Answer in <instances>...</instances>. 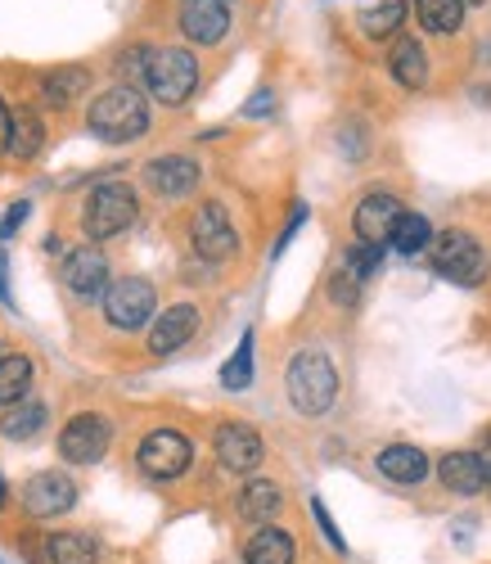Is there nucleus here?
Listing matches in <instances>:
<instances>
[{
    "mask_svg": "<svg viewBox=\"0 0 491 564\" xmlns=\"http://www.w3.org/2000/svg\"><path fill=\"white\" fill-rule=\"evenodd\" d=\"M59 275H64L68 294H77V299H100V294L109 290V258H105L100 249L81 245V249H73V253L64 258Z\"/></svg>",
    "mask_w": 491,
    "mask_h": 564,
    "instance_id": "12",
    "label": "nucleus"
},
{
    "mask_svg": "<svg viewBox=\"0 0 491 564\" xmlns=\"http://www.w3.org/2000/svg\"><path fill=\"white\" fill-rule=\"evenodd\" d=\"M109 443H113V425H109V420L100 411H81V415L68 420L64 434H59V456L73 460V465H95V460L109 452Z\"/></svg>",
    "mask_w": 491,
    "mask_h": 564,
    "instance_id": "8",
    "label": "nucleus"
},
{
    "mask_svg": "<svg viewBox=\"0 0 491 564\" xmlns=\"http://www.w3.org/2000/svg\"><path fill=\"white\" fill-rule=\"evenodd\" d=\"M374 465H379V475L392 479V484H419V479L428 475V456H424L419 447H411V443H392V447H383Z\"/></svg>",
    "mask_w": 491,
    "mask_h": 564,
    "instance_id": "18",
    "label": "nucleus"
},
{
    "mask_svg": "<svg viewBox=\"0 0 491 564\" xmlns=\"http://www.w3.org/2000/svg\"><path fill=\"white\" fill-rule=\"evenodd\" d=\"M460 6H487V0H460Z\"/></svg>",
    "mask_w": 491,
    "mask_h": 564,
    "instance_id": "40",
    "label": "nucleus"
},
{
    "mask_svg": "<svg viewBox=\"0 0 491 564\" xmlns=\"http://www.w3.org/2000/svg\"><path fill=\"white\" fill-rule=\"evenodd\" d=\"M189 245H194V253L208 258V262H226V258L239 249V235H234V226H230V213H226L217 199L199 204V213H194V221H189Z\"/></svg>",
    "mask_w": 491,
    "mask_h": 564,
    "instance_id": "9",
    "label": "nucleus"
},
{
    "mask_svg": "<svg viewBox=\"0 0 491 564\" xmlns=\"http://www.w3.org/2000/svg\"><path fill=\"white\" fill-rule=\"evenodd\" d=\"M181 32L194 45H217L230 32L226 0H181Z\"/></svg>",
    "mask_w": 491,
    "mask_h": 564,
    "instance_id": "15",
    "label": "nucleus"
},
{
    "mask_svg": "<svg viewBox=\"0 0 491 564\" xmlns=\"http://www.w3.org/2000/svg\"><path fill=\"white\" fill-rule=\"evenodd\" d=\"M77 506V484L59 469H45L23 488V510L32 520H55V514H68Z\"/></svg>",
    "mask_w": 491,
    "mask_h": 564,
    "instance_id": "10",
    "label": "nucleus"
},
{
    "mask_svg": "<svg viewBox=\"0 0 491 564\" xmlns=\"http://www.w3.org/2000/svg\"><path fill=\"white\" fill-rule=\"evenodd\" d=\"M10 127H14V113H10V105L0 100V154L10 150Z\"/></svg>",
    "mask_w": 491,
    "mask_h": 564,
    "instance_id": "35",
    "label": "nucleus"
},
{
    "mask_svg": "<svg viewBox=\"0 0 491 564\" xmlns=\"http://www.w3.org/2000/svg\"><path fill=\"white\" fill-rule=\"evenodd\" d=\"M212 447H217V460L230 469V475H253V469L262 465V456H266L262 438L249 425H239V420H230V425H217Z\"/></svg>",
    "mask_w": 491,
    "mask_h": 564,
    "instance_id": "11",
    "label": "nucleus"
},
{
    "mask_svg": "<svg viewBox=\"0 0 491 564\" xmlns=\"http://www.w3.org/2000/svg\"><path fill=\"white\" fill-rule=\"evenodd\" d=\"M428 258L437 267V275L456 280V285H482L487 280V253L469 230H441L428 240Z\"/></svg>",
    "mask_w": 491,
    "mask_h": 564,
    "instance_id": "5",
    "label": "nucleus"
},
{
    "mask_svg": "<svg viewBox=\"0 0 491 564\" xmlns=\"http://www.w3.org/2000/svg\"><path fill=\"white\" fill-rule=\"evenodd\" d=\"M154 312H159V294L150 280L122 275L105 290V321L118 325V330H140V325H150Z\"/></svg>",
    "mask_w": 491,
    "mask_h": 564,
    "instance_id": "6",
    "label": "nucleus"
},
{
    "mask_svg": "<svg viewBox=\"0 0 491 564\" xmlns=\"http://www.w3.org/2000/svg\"><path fill=\"white\" fill-rule=\"evenodd\" d=\"M284 389H288V402L298 415H320L334 406L338 398V370L325 352L307 348L288 361V375H284Z\"/></svg>",
    "mask_w": 491,
    "mask_h": 564,
    "instance_id": "2",
    "label": "nucleus"
},
{
    "mask_svg": "<svg viewBox=\"0 0 491 564\" xmlns=\"http://www.w3.org/2000/svg\"><path fill=\"white\" fill-rule=\"evenodd\" d=\"M41 145H45V122H41V113H36V109H19V113H14V127H10V154L28 163V159L41 154Z\"/></svg>",
    "mask_w": 491,
    "mask_h": 564,
    "instance_id": "24",
    "label": "nucleus"
},
{
    "mask_svg": "<svg viewBox=\"0 0 491 564\" xmlns=\"http://www.w3.org/2000/svg\"><path fill=\"white\" fill-rule=\"evenodd\" d=\"M293 538L284 529H258L243 542V564H293Z\"/></svg>",
    "mask_w": 491,
    "mask_h": 564,
    "instance_id": "21",
    "label": "nucleus"
},
{
    "mask_svg": "<svg viewBox=\"0 0 491 564\" xmlns=\"http://www.w3.org/2000/svg\"><path fill=\"white\" fill-rule=\"evenodd\" d=\"M478 465H482V475H487V484H491V434L482 438V452H478Z\"/></svg>",
    "mask_w": 491,
    "mask_h": 564,
    "instance_id": "37",
    "label": "nucleus"
},
{
    "mask_svg": "<svg viewBox=\"0 0 491 564\" xmlns=\"http://www.w3.org/2000/svg\"><path fill=\"white\" fill-rule=\"evenodd\" d=\"M312 514H316V524H320L325 542H329L334 551H342V555H348V542H342V533L334 529V520H329V510H325V501H312Z\"/></svg>",
    "mask_w": 491,
    "mask_h": 564,
    "instance_id": "33",
    "label": "nucleus"
},
{
    "mask_svg": "<svg viewBox=\"0 0 491 564\" xmlns=\"http://www.w3.org/2000/svg\"><path fill=\"white\" fill-rule=\"evenodd\" d=\"M189 460H194V447H189V438L176 434V430H154V434H144L140 447H135V465H140L150 479H159V484L181 479L185 469H189Z\"/></svg>",
    "mask_w": 491,
    "mask_h": 564,
    "instance_id": "7",
    "label": "nucleus"
},
{
    "mask_svg": "<svg viewBox=\"0 0 491 564\" xmlns=\"http://www.w3.org/2000/svg\"><path fill=\"white\" fill-rule=\"evenodd\" d=\"M379 267H383V249H374V245H352L348 253H342V275H352L357 285H365L370 275H379Z\"/></svg>",
    "mask_w": 491,
    "mask_h": 564,
    "instance_id": "31",
    "label": "nucleus"
},
{
    "mask_svg": "<svg viewBox=\"0 0 491 564\" xmlns=\"http://www.w3.org/2000/svg\"><path fill=\"white\" fill-rule=\"evenodd\" d=\"M388 240H392V249H397V253H406V258H411V253H424V249H428L433 226H428V217H419V213H402Z\"/></svg>",
    "mask_w": 491,
    "mask_h": 564,
    "instance_id": "27",
    "label": "nucleus"
},
{
    "mask_svg": "<svg viewBox=\"0 0 491 564\" xmlns=\"http://www.w3.org/2000/svg\"><path fill=\"white\" fill-rule=\"evenodd\" d=\"M0 299L10 303V280H6V249H0Z\"/></svg>",
    "mask_w": 491,
    "mask_h": 564,
    "instance_id": "38",
    "label": "nucleus"
},
{
    "mask_svg": "<svg viewBox=\"0 0 491 564\" xmlns=\"http://www.w3.org/2000/svg\"><path fill=\"white\" fill-rule=\"evenodd\" d=\"M329 299L334 303H342V307H352L357 299H361V285L352 275H342V271H334V280H329Z\"/></svg>",
    "mask_w": 491,
    "mask_h": 564,
    "instance_id": "32",
    "label": "nucleus"
},
{
    "mask_svg": "<svg viewBox=\"0 0 491 564\" xmlns=\"http://www.w3.org/2000/svg\"><path fill=\"white\" fill-rule=\"evenodd\" d=\"M32 389V361L28 357H6L0 361V406L23 402Z\"/></svg>",
    "mask_w": 491,
    "mask_h": 564,
    "instance_id": "28",
    "label": "nucleus"
},
{
    "mask_svg": "<svg viewBox=\"0 0 491 564\" xmlns=\"http://www.w3.org/2000/svg\"><path fill=\"white\" fill-rule=\"evenodd\" d=\"M415 14H419V28L424 32H460V23H465V6L460 0H419L415 6Z\"/></svg>",
    "mask_w": 491,
    "mask_h": 564,
    "instance_id": "26",
    "label": "nucleus"
},
{
    "mask_svg": "<svg viewBox=\"0 0 491 564\" xmlns=\"http://www.w3.org/2000/svg\"><path fill=\"white\" fill-rule=\"evenodd\" d=\"M194 330H199V307H194V303H176V307L159 312L154 330H150V352L167 357V352L185 348L194 339Z\"/></svg>",
    "mask_w": 491,
    "mask_h": 564,
    "instance_id": "16",
    "label": "nucleus"
},
{
    "mask_svg": "<svg viewBox=\"0 0 491 564\" xmlns=\"http://www.w3.org/2000/svg\"><path fill=\"white\" fill-rule=\"evenodd\" d=\"M23 217H28V204H14V208H10V217H6V226H0V240H10V235L23 226Z\"/></svg>",
    "mask_w": 491,
    "mask_h": 564,
    "instance_id": "34",
    "label": "nucleus"
},
{
    "mask_svg": "<svg viewBox=\"0 0 491 564\" xmlns=\"http://www.w3.org/2000/svg\"><path fill=\"white\" fill-rule=\"evenodd\" d=\"M0 506H6V479H0Z\"/></svg>",
    "mask_w": 491,
    "mask_h": 564,
    "instance_id": "39",
    "label": "nucleus"
},
{
    "mask_svg": "<svg viewBox=\"0 0 491 564\" xmlns=\"http://www.w3.org/2000/svg\"><path fill=\"white\" fill-rule=\"evenodd\" d=\"M402 217V199L397 195H388V191H374L357 204V217H352V230H357V240L361 245H374L383 249V240L392 235V226H397Z\"/></svg>",
    "mask_w": 491,
    "mask_h": 564,
    "instance_id": "13",
    "label": "nucleus"
},
{
    "mask_svg": "<svg viewBox=\"0 0 491 564\" xmlns=\"http://www.w3.org/2000/svg\"><path fill=\"white\" fill-rule=\"evenodd\" d=\"M437 479H441V488L456 492V497H473L487 484L482 465H478V452H451V456H441L437 460Z\"/></svg>",
    "mask_w": 491,
    "mask_h": 564,
    "instance_id": "17",
    "label": "nucleus"
},
{
    "mask_svg": "<svg viewBox=\"0 0 491 564\" xmlns=\"http://www.w3.org/2000/svg\"><path fill=\"white\" fill-rule=\"evenodd\" d=\"M271 109V96H266V90H258V100H249V109H243V113H249V118H262Z\"/></svg>",
    "mask_w": 491,
    "mask_h": 564,
    "instance_id": "36",
    "label": "nucleus"
},
{
    "mask_svg": "<svg viewBox=\"0 0 491 564\" xmlns=\"http://www.w3.org/2000/svg\"><path fill=\"white\" fill-rule=\"evenodd\" d=\"M45 560L51 564H100V546L86 533H55L45 542Z\"/></svg>",
    "mask_w": 491,
    "mask_h": 564,
    "instance_id": "25",
    "label": "nucleus"
},
{
    "mask_svg": "<svg viewBox=\"0 0 491 564\" xmlns=\"http://www.w3.org/2000/svg\"><path fill=\"white\" fill-rule=\"evenodd\" d=\"M357 23L365 36H392L406 23V0H357Z\"/></svg>",
    "mask_w": 491,
    "mask_h": 564,
    "instance_id": "20",
    "label": "nucleus"
},
{
    "mask_svg": "<svg viewBox=\"0 0 491 564\" xmlns=\"http://www.w3.org/2000/svg\"><path fill=\"white\" fill-rule=\"evenodd\" d=\"M140 204H135V191L127 181H105L95 185V191L86 195V213H81V226L90 240H113V235H122L131 221H135Z\"/></svg>",
    "mask_w": 491,
    "mask_h": 564,
    "instance_id": "3",
    "label": "nucleus"
},
{
    "mask_svg": "<svg viewBox=\"0 0 491 564\" xmlns=\"http://www.w3.org/2000/svg\"><path fill=\"white\" fill-rule=\"evenodd\" d=\"M144 185H150L159 199H185L194 185H199V163L185 154H163L144 167Z\"/></svg>",
    "mask_w": 491,
    "mask_h": 564,
    "instance_id": "14",
    "label": "nucleus"
},
{
    "mask_svg": "<svg viewBox=\"0 0 491 564\" xmlns=\"http://www.w3.org/2000/svg\"><path fill=\"white\" fill-rule=\"evenodd\" d=\"M392 77H397L406 90H424L428 86V55L419 41H402L392 51Z\"/></svg>",
    "mask_w": 491,
    "mask_h": 564,
    "instance_id": "23",
    "label": "nucleus"
},
{
    "mask_svg": "<svg viewBox=\"0 0 491 564\" xmlns=\"http://www.w3.org/2000/svg\"><path fill=\"white\" fill-rule=\"evenodd\" d=\"M221 384L234 389V393L253 384V335H243L239 348H234V357L221 366Z\"/></svg>",
    "mask_w": 491,
    "mask_h": 564,
    "instance_id": "30",
    "label": "nucleus"
},
{
    "mask_svg": "<svg viewBox=\"0 0 491 564\" xmlns=\"http://www.w3.org/2000/svg\"><path fill=\"white\" fill-rule=\"evenodd\" d=\"M86 86H90V73L86 68H55V73H45L41 96H45V105L68 109L77 96H86Z\"/></svg>",
    "mask_w": 491,
    "mask_h": 564,
    "instance_id": "22",
    "label": "nucleus"
},
{
    "mask_svg": "<svg viewBox=\"0 0 491 564\" xmlns=\"http://www.w3.org/2000/svg\"><path fill=\"white\" fill-rule=\"evenodd\" d=\"M86 127L100 140H109V145H127V140H140L150 131V105H144L135 86H113L105 96H95Z\"/></svg>",
    "mask_w": 491,
    "mask_h": 564,
    "instance_id": "1",
    "label": "nucleus"
},
{
    "mask_svg": "<svg viewBox=\"0 0 491 564\" xmlns=\"http://www.w3.org/2000/svg\"><path fill=\"white\" fill-rule=\"evenodd\" d=\"M280 506H284V492H280L271 479H253V484H243V488H239V514H243L249 524H266V520H275Z\"/></svg>",
    "mask_w": 491,
    "mask_h": 564,
    "instance_id": "19",
    "label": "nucleus"
},
{
    "mask_svg": "<svg viewBox=\"0 0 491 564\" xmlns=\"http://www.w3.org/2000/svg\"><path fill=\"white\" fill-rule=\"evenodd\" d=\"M45 430V406L41 402H23V406H14L6 420H0V434L6 438H32V434H41Z\"/></svg>",
    "mask_w": 491,
    "mask_h": 564,
    "instance_id": "29",
    "label": "nucleus"
},
{
    "mask_svg": "<svg viewBox=\"0 0 491 564\" xmlns=\"http://www.w3.org/2000/svg\"><path fill=\"white\" fill-rule=\"evenodd\" d=\"M144 86H150V96L159 105H185L194 96V86H199V59H194L189 51H176V45H167V51H154L150 55V68H144Z\"/></svg>",
    "mask_w": 491,
    "mask_h": 564,
    "instance_id": "4",
    "label": "nucleus"
}]
</instances>
